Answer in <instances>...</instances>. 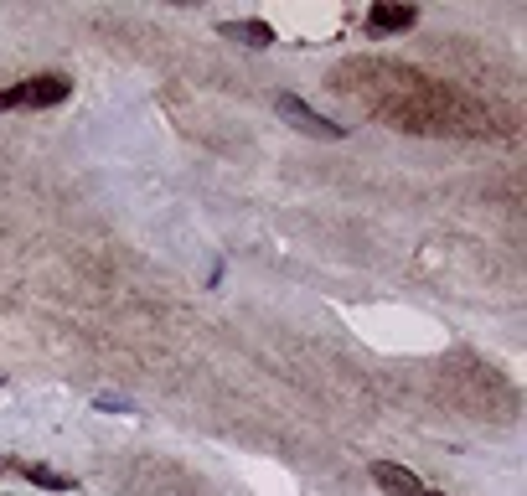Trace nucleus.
<instances>
[{"mask_svg":"<svg viewBox=\"0 0 527 496\" xmlns=\"http://www.w3.org/2000/svg\"><path fill=\"white\" fill-rule=\"evenodd\" d=\"M372 73L388 78V83H367L352 88L357 99H367L372 114H383L393 130H419V135H486L491 119L465 99V93L434 83L414 68H388V62H372Z\"/></svg>","mask_w":527,"mask_h":496,"instance_id":"1","label":"nucleus"},{"mask_svg":"<svg viewBox=\"0 0 527 496\" xmlns=\"http://www.w3.org/2000/svg\"><path fill=\"white\" fill-rule=\"evenodd\" d=\"M73 93V78L62 73H42V78H26L16 88H0V109H52Z\"/></svg>","mask_w":527,"mask_h":496,"instance_id":"2","label":"nucleus"},{"mask_svg":"<svg viewBox=\"0 0 527 496\" xmlns=\"http://www.w3.org/2000/svg\"><path fill=\"white\" fill-rule=\"evenodd\" d=\"M279 114H290V119H295V130H305V135H321V140H341V135H347L341 124H331L326 114H316L305 99H295V93H279Z\"/></svg>","mask_w":527,"mask_h":496,"instance_id":"3","label":"nucleus"},{"mask_svg":"<svg viewBox=\"0 0 527 496\" xmlns=\"http://www.w3.org/2000/svg\"><path fill=\"white\" fill-rule=\"evenodd\" d=\"M372 481H378L388 496H424L419 476L403 471V465H393V460H372Z\"/></svg>","mask_w":527,"mask_h":496,"instance_id":"4","label":"nucleus"},{"mask_svg":"<svg viewBox=\"0 0 527 496\" xmlns=\"http://www.w3.org/2000/svg\"><path fill=\"white\" fill-rule=\"evenodd\" d=\"M367 21H372V31H409L419 21V11L414 6H372Z\"/></svg>","mask_w":527,"mask_h":496,"instance_id":"5","label":"nucleus"},{"mask_svg":"<svg viewBox=\"0 0 527 496\" xmlns=\"http://www.w3.org/2000/svg\"><path fill=\"white\" fill-rule=\"evenodd\" d=\"M217 31H223V37H233V42H243V47H269V42H274V31H269L264 21H223Z\"/></svg>","mask_w":527,"mask_h":496,"instance_id":"6","label":"nucleus"},{"mask_svg":"<svg viewBox=\"0 0 527 496\" xmlns=\"http://www.w3.org/2000/svg\"><path fill=\"white\" fill-rule=\"evenodd\" d=\"M21 476H31L37 486H52V491H68L73 476H62V471H47V465H21Z\"/></svg>","mask_w":527,"mask_h":496,"instance_id":"7","label":"nucleus"},{"mask_svg":"<svg viewBox=\"0 0 527 496\" xmlns=\"http://www.w3.org/2000/svg\"><path fill=\"white\" fill-rule=\"evenodd\" d=\"M424 496H445V491H424Z\"/></svg>","mask_w":527,"mask_h":496,"instance_id":"8","label":"nucleus"}]
</instances>
